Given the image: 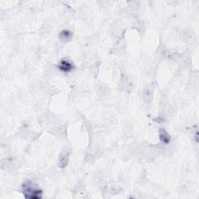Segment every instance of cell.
<instances>
[{
  "instance_id": "7a4b0ae2",
  "label": "cell",
  "mask_w": 199,
  "mask_h": 199,
  "mask_svg": "<svg viewBox=\"0 0 199 199\" xmlns=\"http://www.w3.org/2000/svg\"><path fill=\"white\" fill-rule=\"evenodd\" d=\"M59 69L63 72H69L73 69L74 66L72 62L68 60H62L58 65Z\"/></svg>"
},
{
  "instance_id": "6da1fadb",
  "label": "cell",
  "mask_w": 199,
  "mask_h": 199,
  "mask_svg": "<svg viewBox=\"0 0 199 199\" xmlns=\"http://www.w3.org/2000/svg\"><path fill=\"white\" fill-rule=\"evenodd\" d=\"M22 190L24 197L27 199H40L42 197V190L31 181L22 185Z\"/></svg>"
},
{
  "instance_id": "277c9868",
  "label": "cell",
  "mask_w": 199,
  "mask_h": 199,
  "mask_svg": "<svg viewBox=\"0 0 199 199\" xmlns=\"http://www.w3.org/2000/svg\"><path fill=\"white\" fill-rule=\"evenodd\" d=\"M72 37V33L69 30H63L62 32L59 34V38L62 41H68Z\"/></svg>"
},
{
  "instance_id": "5b68a950",
  "label": "cell",
  "mask_w": 199,
  "mask_h": 199,
  "mask_svg": "<svg viewBox=\"0 0 199 199\" xmlns=\"http://www.w3.org/2000/svg\"><path fill=\"white\" fill-rule=\"evenodd\" d=\"M160 139L164 144H168L170 142V136L165 129H160Z\"/></svg>"
},
{
  "instance_id": "3957f363",
  "label": "cell",
  "mask_w": 199,
  "mask_h": 199,
  "mask_svg": "<svg viewBox=\"0 0 199 199\" xmlns=\"http://www.w3.org/2000/svg\"><path fill=\"white\" fill-rule=\"evenodd\" d=\"M69 155L68 152H65V153H62V156H60V159H59V167L61 168H65L66 166L69 163Z\"/></svg>"
}]
</instances>
